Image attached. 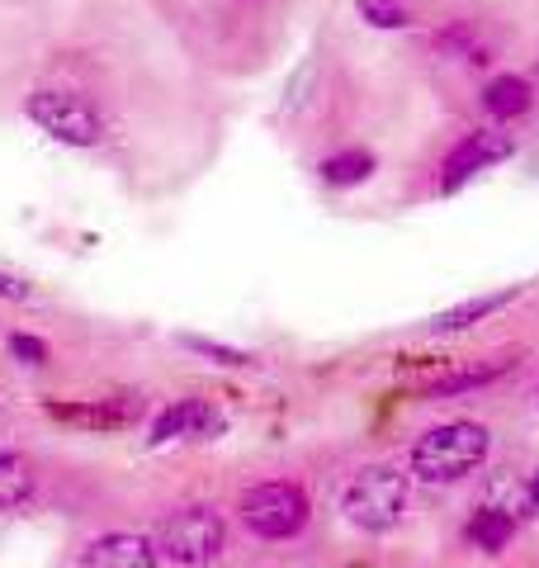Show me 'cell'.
<instances>
[{
	"label": "cell",
	"instance_id": "obj_4",
	"mask_svg": "<svg viewBox=\"0 0 539 568\" xmlns=\"http://www.w3.org/2000/svg\"><path fill=\"white\" fill-rule=\"evenodd\" d=\"M29 119L39 123L48 138L67 142V148H95L104 138L100 110L77 91H33L29 95Z\"/></svg>",
	"mask_w": 539,
	"mask_h": 568
},
{
	"label": "cell",
	"instance_id": "obj_6",
	"mask_svg": "<svg viewBox=\"0 0 539 568\" xmlns=\"http://www.w3.org/2000/svg\"><path fill=\"white\" fill-rule=\"evenodd\" d=\"M516 152V142L507 133H497V129H478L459 142L455 152L445 156V175H440V190H459L464 181H474L478 171H488L497 162H507V156Z\"/></svg>",
	"mask_w": 539,
	"mask_h": 568
},
{
	"label": "cell",
	"instance_id": "obj_11",
	"mask_svg": "<svg viewBox=\"0 0 539 568\" xmlns=\"http://www.w3.org/2000/svg\"><path fill=\"white\" fill-rule=\"evenodd\" d=\"M482 104H488L492 119H516V114H526L535 104V91H530L526 77H497L488 85V95H482Z\"/></svg>",
	"mask_w": 539,
	"mask_h": 568
},
{
	"label": "cell",
	"instance_id": "obj_15",
	"mask_svg": "<svg viewBox=\"0 0 539 568\" xmlns=\"http://www.w3.org/2000/svg\"><path fill=\"white\" fill-rule=\"evenodd\" d=\"M516 536V521L507 517L501 507H482L478 517L469 521V540L478 549H488V555H497V549H507V540Z\"/></svg>",
	"mask_w": 539,
	"mask_h": 568
},
{
	"label": "cell",
	"instance_id": "obj_1",
	"mask_svg": "<svg viewBox=\"0 0 539 568\" xmlns=\"http://www.w3.org/2000/svg\"><path fill=\"white\" fill-rule=\"evenodd\" d=\"M492 436L488 426L478 422H445L430 426V432L411 446V474L426 478V484H459L474 469L488 465Z\"/></svg>",
	"mask_w": 539,
	"mask_h": 568
},
{
	"label": "cell",
	"instance_id": "obj_16",
	"mask_svg": "<svg viewBox=\"0 0 539 568\" xmlns=\"http://www.w3.org/2000/svg\"><path fill=\"white\" fill-rule=\"evenodd\" d=\"M355 10H359V20L374 29H407L411 24L407 0H355Z\"/></svg>",
	"mask_w": 539,
	"mask_h": 568
},
{
	"label": "cell",
	"instance_id": "obj_14",
	"mask_svg": "<svg viewBox=\"0 0 539 568\" xmlns=\"http://www.w3.org/2000/svg\"><path fill=\"white\" fill-rule=\"evenodd\" d=\"M507 375V361H492V365H478V369H459V375H440L436 384H426V398H455V394H469V388H482Z\"/></svg>",
	"mask_w": 539,
	"mask_h": 568
},
{
	"label": "cell",
	"instance_id": "obj_7",
	"mask_svg": "<svg viewBox=\"0 0 539 568\" xmlns=\"http://www.w3.org/2000/svg\"><path fill=\"white\" fill-rule=\"evenodd\" d=\"M161 549L148 536H133V530H110V536L90 540L81 549L77 568H156Z\"/></svg>",
	"mask_w": 539,
	"mask_h": 568
},
{
	"label": "cell",
	"instance_id": "obj_3",
	"mask_svg": "<svg viewBox=\"0 0 539 568\" xmlns=\"http://www.w3.org/2000/svg\"><path fill=\"white\" fill-rule=\"evenodd\" d=\"M223 517L213 507H180L175 517H166L156 536V549L166 555L171 564H185V568H204L223 555Z\"/></svg>",
	"mask_w": 539,
	"mask_h": 568
},
{
	"label": "cell",
	"instance_id": "obj_8",
	"mask_svg": "<svg viewBox=\"0 0 539 568\" xmlns=\"http://www.w3.org/2000/svg\"><path fill=\"white\" fill-rule=\"evenodd\" d=\"M52 417L77 422V426H100V432H123L142 417V398H90V403H48Z\"/></svg>",
	"mask_w": 539,
	"mask_h": 568
},
{
	"label": "cell",
	"instance_id": "obj_17",
	"mask_svg": "<svg viewBox=\"0 0 539 568\" xmlns=\"http://www.w3.org/2000/svg\"><path fill=\"white\" fill-rule=\"evenodd\" d=\"M185 346L200 351V355H209V361H218V365H251L246 351H232V346H223V342H204V336H185Z\"/></svg>",
	"mask_w": 539,
	"mask_h": 568
},
{
	"label": "cell",
	"instance_id": "obj_18",
	"mask_svg": "<svg viewBox=\"0 0 539 568\" xmlns=\"http://www.w3.org/2000/svg\"><path fill=\"white\" fill-rule=\"evenodd\" d=\"M10 355H20L24 365H48V346L39 342V336H24V332L10 336Z\"/></svg>",
	"mask_w": 539,
	"mask_h": 568
},
{
	"label": "cell",
	"instance_id": "obj_13",
	"mask_svg": "<svg viewBox=\"0 0 539 568\" xmlns=\"http://www.w3.org/2000/svg\"><path fill=\"white\" fill-rule=\"evenodd\" d=\"M29 493H33V465L14 450H0V511L29 503Z\"/></svg>",
	"mask_w": 539,
	"mask_h": 568
},
{
	"label": "cell",
	"instance_id": "obj_20",
	"mask_svg": "<svg viewBox=\"0 0 539 568\" xmlns=\"http://www.w3.org/2000/svg\"><path fill=\"white\" fill-rule=\"evenodd\" d=\"M530 497H535V503H539V474L530 478Z\"/></svg>",
	"mask_w": 539,
	"mask_h": 568
},
{
	"label": "cell",
	"instance_id": "obj_5",
	"mask_svg": "<svg viewBox=\"0 0 539 568\" xmlns=\"http://www.w3.org/2000/svg\"><path fill=\"white\" fill-rule=\"evenodd\" d=\"M242 521L265 540H289L308 526V493L298 484H261L242 497Z\"/></svg>",
	"mask_w": 539,
	"mask_h": 568
},
{
	"label": "cell",
	"instance_id": "obj_12",
	"mask_svg": "<svg viewBox=\"0 0 539 568\" xmlns=\"http://www.w3.org/2000/svg\"><path fill=\"white\" fill-rule=\"evenodd\" d=\"M317 175H322L327 185H336V190L359 185V181H369V175H374V152H365V148H346V152L327 156V162L317 166Z\"/></svg>",
	"mask_w": 539,
	"mask_h": 568
},
{
	"label": "cell",
	"instance_id": "obj_10",
	"mask_svg": "<svg viewBox=\"0 0 539 568\" xmlns=\"http://www.w3.org/2000/svg\"><path fill=\"white\" fill-rule=\"evenodd\" d=\"M516 298H520V290H497V294L464 298V304H455V308H445V313H436V317H430V332H464V327L482 323V317L501 313L507 304H516Z\"/></svg>",
	"mask_w": 539,
	"mask_h": 568
},
{
	"label": "cell",
	"instance_id": "obj_19",
	"mask_svg": "<svg viewBox=\"0 0 539 568\" xmlns=\"http://www.w3.org/2000/svg\"><path fill=\"white\" fill-rule=\"evenodd\" d=\"M29 294H33V290H29L20 275H6V271H0V298H14V304H20V298H29Z\"/></svg>",
	"mask_w": 539,
	"mask_h": 568
},
{
	"label": "cell",
	"instance_id": "obj_2",
	"mask_svg": "<svg viewBox=\"0 0 539 568\" xmlns=\"http://www.w3.org/2000/svg\"><path fill=\"white\" fill-rule=\"evenodd\" d=\"M340 511L359 530H393L407 511V478L388 465L359 469L340 493Z\"/></svg>",
	"mask_w": 539,
	"mask_h": 568
},
{
	"label": "cell",
	"instance_id": "obj_9",
	"mask_svg": "<svg viewBox=\"0 0 539 568\" xmlns=\"http://www.w3.org/2000/svg\"><path fill=\"white\" fill-rule=\"evenodd\" d=\"M218 413H213L209 403L200 398H180L175 407H166L156 422H152V440L156 446H166V440H185V436H213L218 432Z\"/></svg>",
	"mask_w": 539,
	"mask_h": 568
}]
</instances>
